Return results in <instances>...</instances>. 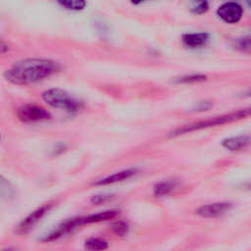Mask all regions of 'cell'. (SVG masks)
Instances as JSON below:
<instances>
[{
  "label": "cell",
  "mask_w": 251,
  "mask_h": 251,
  "mask_svg": "<svg viewBox=\"0 0 251 251\" xmlns=\"http://www.w3.org/2000/svg\"><path fill=\"white\" fill-rule=\"evenodd\" d=\"M59 63L45 58H27L15 63L4 73L6 80L17 85L33 83L58 73Z\"/></svg>",
  "instance_id": "6da1fadb"
},
{
  "label": "cell",
  "mask_w": 251,
  "mask_h": 251,
  "mask_svg": "<svg viewBox=\"0 0 251 251\" xmlns=\"http://www.w3.org/2000/svg\"><path fill=\"white\" fill-rule=\"evenodd\" d=\"M249 116H251V106L247 107V108L239 109V110L227 113V114H224L221 116L213 117V118H210V119H207L204 121H200V122H197L194 124L184 126L182 127L176 129L174 132H172V135L176 136V135H180V134L188 133V132L203 129V128H208L211 126H222V125L228 124V123H231V122H234L237 120L245 119Z\"/></svg>",
  "instance_id": "7a4b0ae2"
},
{
  "label": "cell",
  "mask_w": 251,
  "mask_h": 251,
  "mask_svg": "<svg viewBox=\"0 0 251 251\" xmlns=\"http://www.w3.org/2000/svg\"><path fill=\"white\" fill-rule=\"evenodd\" d=\"M42 99L51 107L65 110L69 113H76L81 107L82 103L72 96L69 92L60 88H50L42 93Z\"/></svg>",
  "instance_id": "3957f363"
},
{
  "label": "cell",
  "mask_w": 251,
  "mask_h": 251,
  "mask_svg": "<svg viewBox=\"0 0 251 251\" xmlns=\"http://www.w3.org/2000/svg\"><path fill=\"white\" fill-rule=\"evenodd\" d=\"M16 115L21 122L38 123L51 119V114L42 106L34 104H25L18 108Z\"/></svg>",
  "instance_id": "277c9868"
},
{
  "label": "cell",
  "mask_w": 251,
  "mask_h": 251,
  "mask_svg": "<svg viewBox=\"0 0 251 251\" xmlns=\"http://www.w3.org/2000/svg\"><path fill=\"white\" fill-rule=\"evenodd\" d=\"M217 15L226 24H236L242 18L243 9L236 2H226L218 8Z\"/></svg>",
  "instance_id": "5b68a950"
},
{
  "label": "cell",
  "mask_w": 251,
  "mask_h": 251,
  "mask_svg": "<svg viewBox=\"0 0 251 251\" xmlns=\"http://www.w3.org/2000/svg\"><path fill=\"white\" fill-rule=\"evenodd\" d=\"M232 208V203L227 201L214 202L202 205L196 209V214L202 218H217L225 215Z\"/></svg>",
  "instance_id": "8992f818"
},
{
  "label": "cell",
  "mask_w": 251,
  "mask_h": 251,
  "mask_svg": "<svg viewBox=\"0 0 251 251\" xmlns=\"http://www.w3.org/2000/svg\"><path fill=\"white\" fill-rule=\"evenodd\" d=\"M50 207H51V205H49V204L48 205H42L39 208L32 211L28 216H26L20 223V225L18 226V231L21 232V233H25L30 228H32L34 226V225H36L40 221V219L48 212Z\"/></svg>",
  "instance_id": "52a82bcc"
},
{
  "label": "cell",
  "mask_w": 251,
  "mask_h": 251,
  "mask_svg": "<svg viewBox=\"0 0 251 251\" xmlns=\"http://www.w3.org/2000/svg\"><path fill=\"white\" fill-rule=\"evenodd\" d=\"M137 174L136 169H126L120 172H117L115 174H112L104 178L99 179L94 184L95 185H107V184H113L116 182H121L126 179H129L130 177L134 176Z\"/></svg>",
  "instance_id": "ba28073f"
},
{
  "label": "cell",
  "mask_w": 251,
  "mask_h": 251,
  "mask_svg": "<svg viewBox=\"0 0 251 251\" xmlns=\"http://www.w3.org/2000/svg\"><path fill=\"white\" fill-rule=\"evenodd\" d=\"M182 43L189 48H202L209 40V33L207 32H193L182 35Z\"/></svg>",
  "instance_id": "9c48e42d"
},
{
  "label": "cell",
  "mask_w": 251,
  "mask_h": 251,
  "mask_svg": "<svg viewBox=\"0 0 251 251\" xmlns=\"http://www.w3.org/2000/svg\"><path fill=\"white\" fill-rule=\"evenodd\" d=\"M251 143V136L249 135H237L224 139L222 146L228 151H239L246 148Z\"/></svg>",
  "instance_id": "30bf717a"
},
{
  "label": "cell",
  "mask_w": 251,
  "mask_h": 251,
  "mask_svg": "<svg viewBox=\"0 0 251 251\" xmlns=\"http://www.w3.org/2000/svg\"><path fill=\"white\" fill-rule=\"evenodd\" d=\"M77 226H80L78 218L71 219L69 221H66L61 226H59L55 230L51 231L50 233L45 235L43 238H41V240L42 241H52V240H55V239L61 237L62 235H64L65 233L69 232L73 228L76 227Z\"/></svg>",
  "instance_id": "8fae6325"
},
{
  "label": "cell",
  "mask_w": 251,
  "mask_h": 251,
  "mask_svg": "<svg viewBox=\"0 0 251 251\" xmlns=\"http://www.w3.org/2000/svg\"><path fill=\"white\" fill-rule=\"evenodd\" d=\"M117 215H118V211H116V210H107V211L99 212V213H96V214L88 215V216L83 217V218H79V224L81 226V225H84V224L99 223V222H102V221L113 219Z\"/></svg>",
  "instance_id": "7c38bea8"
},
{
  "label": "cell",
  "mask_w": 251,
  "mask_h": 251,
  "mask_svg": "<svg viewBox=\"0 0 251 251\" xmlns=\"http://www.w3.org/2000/svg\"><path fill=\"white\" fill-rule=\"evenodd\" d=\"M176 180H163L155 184L153 188V194L156 197H163L171 194L176 188Z\"/></svg>",
  "instance_id": "4fadbf2b"
},
{
  "label": "cell",
  "mask_w": 251,
  "mask_h": 251,
  "mask_svg": "<svg viewBox=\"0 0 251 251\" xmlns=\"http://www.w3.org/2000/svg\"><path fill=\"white\" fill-rule=\"evenodd\" d=\"M85 248L88 251H103L108 248V242L102 238L91 237L85 241Z\"/></svg>",
  "instance_id": "5bb4252c"
},
{
  "label": "cell",
  "mask_w": 251,
  "mask_h": 251,
  "mask_svg": "<svg viewBox=\"0 0 251 251\" xmlns=\"http://www.w3.org/2000/svg\"><path fill=\"white\" fill-rule=\"evenodd\" d=\"M207 79V76L205 75H183L178 78H176L177 83H195V82H201Z\"/></svg>",
  "instance_id": "9a60e30c"
},
{
  "label": "cell",
  "mask_w": 251,
  "mask_h": 251,
  "mask_svg": "<svg viewBox=\"0 0 251 251\" xmlns=\"http://www.w3.org/2000/svg\"><path fill=\"white\" fill-rule=\"evenodd\" d=\"M61 6L65 7L68 10H75V11H78V10H82L86 3L84 1L81 0H75V1H59L58 2Z\"/></svg>",
  "instance_id": "2e32d148"
},
{
  "label": "cell",
  "mask_w": 251,
  "mask_h": 251,
  "mask_svg": "<svg viewBox=\"0 0 251 251\" xmlns=\"http://www.w3.org/2000/svg\"><path fill=\"white\" fill-rule=\"evenodd\" d=\"M112 228L116 234L122 236V235L126 234V232L128 230V226L124 222H118L113 225Z\"/></svg>",
  "instance_id": "e0dca14e"
},
{
  "label": "cell",
  "mask_w": 251,
  "mask_h": 251,
  "mask_svg": "<svg viewBox=\"0 0 251 251\" xmlns=\"http://www.w3.org/2000/svg\"><path fill=\"white\" fill-rule=\"evenodd\" d=\"M208 8H209L208 2H206V1H200V2H197V3L191 8V12H192L193 14L200 15V14H203V13L207 12Z\"/></svg>",
  "instance_id": "ac0fdd59"
},
{
  "label": "cell",
  "mask_w": 251,
  "mask_h": 251,
  "mask_svg": "<svg viewBox=\"0 0 251 251\" xmlns=\"http://www.w3.org/2000/svg\"><path fill=\"white\" fill-rule=\"evenodd\" d=\"M237 45L239 48L244 50H251V36L241 38L237 41Z\"/></svg>",
  "instance_id": "d6986e66"
},
{
  "label": "cell",
  "mask_w": 251,
  "mask_h": 251,
  "mask_svg": "<svg viewBox=\"0 0 251 251\" xmlns=\"http://www.w3.org/2000/svg\"><path fill=\"white\" fill-rule=\"evenodd\" d=\"M212 106H213V104L210 101H201V102H198L197 104H195L193 110L194 111H203V110L205 111V110L210 109Z\"/></svg>",
  "instance_id": "ffe728a7"
},
{
  "label": "cell",
  "mask_w": 251,
  "mask_h": 251,
  "mask_svg": "<svg viewBox=\"0 0 251 251\" xmlns=\"http://www.w3.org/2000/svg\"><path fill=\"white\" fill-rule=\"evenodd\" d=\"M111 198V195H105V194H100V195H94L92 198H91V202L93 204H96V205H99L101 203H104L106 202L107 200H109Z\"/></svg>",
  "instance_id": "44dd1931"
},
{
  "label": "cell",
  "mask_w": 251,
  "mask_h": 251,
  "mask_svg": "<svg viewBox=\"0 0 251 251\" xmlns=\"http://www.w3.org/2000/svg\"><path fill=\"white\" fill-rule=\"evenodd\" d=\"M245 188H246V189H248V190H251V181L245 184Z\"/></svg>",
  "instance_id": "7402d4cb"
},
{
  "label": "cell",
  "mask_w": 251,
  "mask_h": 251,
  "mask_svg": "<svg viewBox=\"0 0 251 251\" xmlns=\"http://www.w3.org/2000/svg\"><path fill=\"white\" fill-rule=\"evenodd\" d=\"M245 96H251V89L245 93Z\"/></svg>",
  "instance_id": "603a6c76"
},
{
  "label": "cell",
  "mask_w": 251,
  "mask_h": 251,
  "mask_svg": "<svg viewBox=\"0 0 251 251\" xmlns=\"http://www.w3.org/2000/svg\"><path fill=\"white\" fill-rule=\"evenodd\" d=\"M248 4H249V5H250V6H251V2H248Z\"/></svg>",
  "instance_id": "cb8c5ba5"
},
{
  "label": "cell",
  "mask_w": 251,
  "mask_h": 251,
  "mask_svg": "<svg viewBox=\"0 0 251 251\" xmlns=\"http://www.w3.org/2000/svg\"><path fill=\"white\" fill-rule=\"evenodd\" d=\"M6 251H10V250H6Z\"/></svg>",
  "instance_id": "d4e9b609"
}]
</instances>
